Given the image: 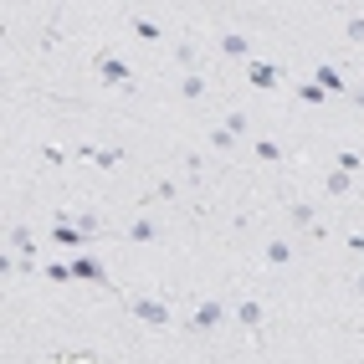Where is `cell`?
Instances as JSON below:
<instances>
[{
    "instance_id": "cell-13",
    "label": "cell",
    "mask_w": 364,
    "mask_h": 364,
    "mask_svg": "<svg viewBox=\"0 0 364 364\" xmlns=\"http://www.w3.org/2000/svg\"><path fill=\"white\" fill-rule=\"evenodd\" d=\"M287 215H293V226H298V231H308V236H323V231H318V215H313V205L293 200V205H287Z\"/></svg>"
},
{
    "instance_id": "cell-1",
    "label": "cell",
    "mask_w": 364,
    "mask_h": 364,
    "mask_svg": "<svg viewBox=\"0 0 364 364\" xmlns=\"http://www.w3.org/2000/svg\"><path fill=\"white\" fill-rule=\"evenodd\" d=\"M129 313H134V323H144L149 333H164L169 323H175L169 303H159V298H144V293H134V298H129Z\"/></svg>"
},
{
    "instance_id": "cell-24",
    "label": "cell",
    "mask_w": 364,
    "mask_h": 364,
    "mask_svg": "<svg viewBox=\"0 0 364 364\" xmlns=\"http://www.w3.org/2000/svg\"><path fill=\"white\" fill-rule=\"evenodd\" d=\"M41 159L52 164V169H62V164H67L72 154H67V149H57V144H41Z\"/></svg>"
},
{
    "instance_id": "cell-11",
    "label": "cell",
    "mask_w": 364,
    "mask_h": 364,
    "mask_svg": "<svg viewBox=\"0 0 364 364\" xmlns=\"http://www.w3.org/2000/svg\"><path fill=\"white\" fill-rule=\"evenodd\" d=\"M205 92H210V82L200 77V72H185V77H180V98L185 103H205Z\"/></svg>"
},
{
    "instance_id": "cell-6",
    "label": "cell",
    "mask_w": 364,
    "mask_h": 364,
    "mask_svg": "<svg viewBox=\"0 0 364 364\" xmlns=\"http://www.w3.org/2000/svg\"><path fill=\"white\" fill-rule=\"evenodd\" d=\"M282 77H287V72H282V67H272V62H247V82H252L257 92H277V87H282Z\"/></svg>"
},
{
    "instance_id": "cell-3",
    "label": "cell",
    "mask_w": 364,
    "mask_h": 364,
    "mask_svg": "<svg viewBox=\"0 0 364 364\" xmlns=\"http://www.w3.org/2000/svg\"><path fill=\"white\" fill-rule=\"evenodd\" d=\"M67 267H72V282H92V287H113V282H108V267H103L98 257H92V252H77V257H72Z\"/></svg>"
},
{
    "instance_id": "cell-23",
    "label": "cell",
    "mask_w": 364,
    "mask_h": 364,
    "mask_svg": "<svg viewBox=\"0 0 364 364\" xmlns=\"http://www.w3.org/2000/svg\"><path fill=\"white\" fill-rule=\"evenodd\" d=\"M210 149H215V154H231V149H236V139H231L226 129H210Z\"/></svg>"
},
{
    "instance_id": "cell-17",
    "label": "cell",
    "mask_w": 364,
    "mask_h": 364,
    "mask_svg": "<svg viewBox=\"0 0 364 364\" xmlns=\"http://www.w3.org/2000/svg\"><path fill=\"white\" fill-rule=\"evenodd\" d=\"M175 196H180V185H175V180H159V185H154V190H149V196H144L139 205H154V200H175Z\"/></svg>"
},
{
    "instance_id": "cell-22",
    "label": "cell",
    "mask_w": 364,
    "mask_h": 364,
    "mask_svg": "<svg viewBox=\"0 0 364 364\" xmlns=\"http://www.w3.org/2000/svg\"><path fill=\"white\" fill-rule=\"evenodd\" d=\"M175 57H180L185 72H200V67H196V41H180V46H175Z\"/></svg>"
},
{
    "instance_id": "cell-19",
    "label": "cell",
    "mask_w": 364,
    "mask_h": 364,
    "mask_svg": "<svg viewBox=\"0 0 364 364\" xmlns=\"http://www.w3.org/2000/svg\"><path fill=\"white\" fill-rule=\"evenodd\" d=\"M298 103H313V108H318V103H328V92H323L318 82H298Z\"/></svg>"
},
{
    "instance_id": "cell-18",
    "label": "cell",
    "mask_w": 364,
    "mask_h": 364,
    "mask_svg": "<svg viewBox=\"0 0 364 364\" xmlns=\"http://www.w3.org/2000/svg\"><path fill=\"white\" fill-rule=\"evenodd\" d=\"M333 169H344V175H359V169H364V159H359L354 149H338V154H333Z\"/></svg>"
},
{
    "instance_id": "cell-10",
    "label": "cell",
    "mask_w": 364,
    "mask_h": 364,
    "mask_svg": "<svg viewBox=\"0 0 364 364\" xmlns=\"http://www.w3.org/2000/svg\"><path fill=\"white\" fill-rule=\"evenodd\" d=\"M221 57H231V62H252V41L241 36V31H226V36H221Z\"/></svg>"
},
{
    "instance_id": "cell-29",
    "label": "cell",
    "mask_w": 364,
    "mask_h": 364,
    "mask_svg": "<svg viewBox=\"0 0 364 364\" xmlns=\"http://www.w3.org/2000/svg\"><path fill=\"white\" fill-rule=\"evenodd\" d=\"M344 247H349L354 257H364V231H359V236H349V241H344Z\"/></svg>"
},
{
    "instance_id": "cell-30",
    "label": "cell",
    "mask_w": 364,
    "mask_h": 364,
    "mask_svg": "<svg viewBox=\"0 0 364 364\" xmlns=\"http://www.w3.org/2000/svg\"><path fill=\"white\" fill-rule=\"evenodd\" d=\"M354 293H359V298H364V277H354Z\"/></svg>"
},
{
    "instance_id": "cell-25",
    "label": "cell",
    "mask_w": 364,
    "mask_h": 364,
    "mask_svg": "<svg viewBox=\"0 0 364 364\" xmlns=\"http://www.w3.org/2000/svg\"><path fill=\"white\" fill-rule=\"evenodd\" d=\"M92 164H98V169H118V164H124V149H98Z\"/></svg>"
},
{
    "instance_id": "cell-21",
    "label": "cell",
    "mask_w": 364,
    "mask_h": 364,
    "mask_svg": "<svg viewBox=\"0 0 364 364\" xmlns=\"http://www.w3.org/2000/svg\"><path fill=\"white\" fill-rule=\"evenodd\" d=\"M252 154H257L262 164H277V159H282V149H277L272 139H257V144H252Z\"/></svg>"
},
{
    "instance_id": "cell-8",
    "label": "cell",
    "mask_w": 364,
    "mask_h": 364,
    "mask_svg": "<svg viewBox=\"0 0 364 364\" xmlns=\"http://www.w3.org/2000/svg\"><path fill=\"white\" fill-rule=\"evenodd\" d=\"M313 82H318L323 92H344V98H349V77H344V72H338V67H328V62H318V72H313Z\"/></svg>"
},
{
    "instance_id": "cell-4",
    "label": "cell",
    "mask_w": 364,
    "mask_h": 364,
    "mask_svg": "<svg viewBox=\"0 0 364 364\" xmlns=\"http://www.w3.org/2000/svg\"><path fill=\"white\" fill-rule=\"evenodd\" d=\"M11 252H16V272H36V241H31V226H11Z\"/></svg>"
},
{
    "instance_id": "cell-28",
    "label": "cell",
    "mask_w": 364,
    "mask_h": 364,
    "mask_svg": "<svg viewBox=\"0 0 364 364\" xmlns=\"http://www.w3.org/2000/svg\"><path fill=\"white\" fill-rule=\"evenodd\" d=\"M52 364H92V359H87V354H57Z\"/></svg>"
},
{
    "instance_id": "cell-2",
    "label": "cell",
    "mask_w": 364,
    "mask_h": 364,
    "mask_svg": "<svg viewBox=\"0 0 364 364\" xmlns=\"http://www.w3.org/2000/svg\"><path fill=\"white\" fill-rule=\"evenodd\" d=\"M92 72H98L103 87H134V67L118 52H98V57H92Z\"/></svg>"
},
{
    "instance_id": "cell-15",
    "label": "cell",
    "mask_w": 364,
    "mask_h": 364,
    "mask_svg": "<svg viewBox=\"0 0 364 364\" xmlns=\"http://www.w3.org/2000/svg\"><path fill=\"white\" fill-rule=\"evenodd\" d=\"M293 257H298L293 241H267V267H287Z\"/></svg>"
},
{
    "instance_id": "cell-5",
    "label": "cell",
    "mask_w": 364,
    "mask_h": 364,
    "mask_svg": "<svg viewBox=\"0 0 364 364\" xmlns=\"http://www.w3.org/2000/svg\"><path fill=\"white\" fill-rule=\"evenodd\" d=\"M221 318H226V303H221V298H205L196 313H190V333H215V328H221Z\"/></svg>"
},
{
    "instance_id": "cell-27",
    "label": "cell",
    "mask_w": 364,
    "mask_h": 364,
    "mask_svg": "<svg viewBox=\"0 0 364 364\" xmlns=\"http://www.w3.org/2000/svg\"><path fill=\"white\" fill-rule=\"evenodd\" d=\"M185 175L196 180V185H200V154H185Z\"/></svg>"
},
{
    "instance_id": "cell-14",
    "label": "cell",
    "mask_w": 364,
    "mask_h": 364,
    "mask_svg": "<svg viewBox=\"0 0 364 364\" xmlns=\"http://www.w3.org/2000/svg\"><path fill=\"white\" fill-rule=\"evenodd\" d=\"M323 190H328L333 200H344L349 190H354V175H344V169H328V175H323Z\"/></svg>"
},
{
    "instance_id": "cell-16",
    "label": "cell",
    "mask_w": 364,
    "mask_h": 364,
    "mask_svg": "<svg viewBox=\"0 0 364 364\" xmlns=\"http://www.w3.org/2000/svg\"><path fill=\"white\" fill-rule=\"evenodd\" d=\"M134 36H139L144 46H159V26H154L149 16H134Z\"/></svg>"
},
{
    "instance_id": "cell-7",
    "label": "cell",
    "mask_w": 364,
    "mask_h": 364,
    "mask_svg": "<svg viewBox=\"0 0 364 364\" xmlns=\"http://www.w3.org/2000/svg\"><path fill=\"white\" fill-rule=\"evenodd\" d=\"M236 323L252 333V344H262V303L257 298H241L236 303Z\"/></svg>"
},
{
    "instance_id": "cell-12",
    "label": "cell",
    "mask_w": 364,
    "mask_h": 364,
    "mask_svg": "<svg viewBox=\"0 0 364 364\" xmlns=\"http://www.w3.org/2000/svg\"><path fill=\"white\" fill-rule=\"evenodd\" d=\"M124 236H129V241H139V247H149V241H159V226L149 221V215H134Z\"/></svg>"
},
{
    "instance_id": "cell-9",
    "label": "cell",
    "mask_w": 364,
    "mask_h": 364,
    "mask_svg": "<svg viewBox=\"0 0 364 364\" xmlns=\"http://www.w3.org/2000/svg\"><path fill=\"white\" fill-rule=\"evenodd\" d=\"M52 241H57V247H72V252H82L87 231H82L77 221H52Z\"/></svg>"
},
{
    "instance_id": "cell-20",
    "label": "cell",
    "mask_w": 364,
    "mask_h": 364,
    "mask_svg": "<svg viewBox=\"0 0 364 364\" xmlns=\"http://www.w3.org/2000/svg\"><path fill=\"white\" fill-rule=\"evenodd\" d=\"M221 129H226L231 139H247V129H252V118H247V113H226V124H221Z\"/></svg>"
},
{
    "instance_id": "cell-26",
    "label": "cell",
    "mask_w": 364,
    "mask_h": 364,
    "mask_svg": "<svg viewBox=\"0 0 364 364\" xmlns=\"http://www.w3.org/2000/svg\"><path fill=\"white\" fill-rule=\"evenodd\" d=\"M344 41H354V46L364 41V16H349L344 21Z\"/></svg>"
}]
</instances>
